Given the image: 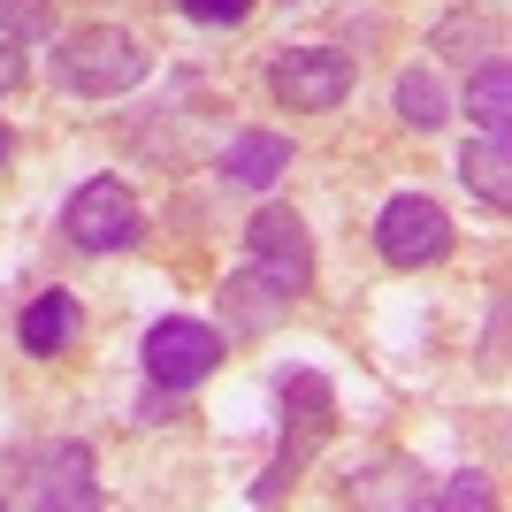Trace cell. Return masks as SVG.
Instances as JSON below:
<instances>
[{
    "mask_svg": "<svg viewBox=\"0 0 512 512\" xmlns=\"http://www.w3.org/2000/svg\"><path fill=\"white\" fill-rule=\"evenodd\" d=\"M398 123L406 130H444L451 123V100L428 69H406V77H398Z\"/></svg>",
    "mask_w": 512,
    "mask_h": 512,
    "instance_id": "obj_15",
    "label": "cell"
},
{
    "mask_svg": "<svg viewBox=\"0 0 512 512\" xmlns=\"http://www.w3.org/2000/svg\"><path fill=\"white\" fill-rule=\"evenodd\" d=\"M344 505H383V512H421L428 505V474L413 459H367L344 482Z\"/></svg>",
    "mask_w": 512,
    "mask_h": 512,
    "instance_id": "obj_10",
    "label": "cell"
},
{
    "mask_svg": "<svg viewBox=\"0 0 512 512\" xmlns=\"http://www.w3.org/2000/svg\"><path fill=\"white\" fill-rule=\"evenodd\" d=\"M505 107H512V69H505V54H497V62H474V85H467L474 130H505Z\"/></svg>",
    "mask_w": 512,
    "mask_h": 512,
    "instance_id": "obj_16",
    "label": "cell"
},
{
    "mask_svg": "<svg viewBox=\"0 0 512 512\" xmlns=\"http://www.w3.org/2000/svg\"><path fill=\"white\" fill-rule=\"evenodd\" d=\"M77 329H85V314H77V299L54 283V291H39V299L23 306L16 344L31 352V360H54V352H69V344H77Z\"/></svg>",
    "mask_w": 512,
    "mask_h": 512,
    "instance_id": "obj_11",
    "label": "cell"
},
{
    "mask_svg": "<svg viewBox=\"0 0 512 512\" xmlns=\"http://www.w3.org/2000/svg\"><path fill=\"white\" fill-rule=\"evenodd\" d=\"M62 237H69V245H85V253H130V245L146 237V214H138V199H130L123 176H92V184L69 192Z\"/></svg>",
    "mask_w": 512,
    "mask_h": 512,
    "instance_id": "obj_4",
    "label": "cell"
},
{
    "mask_svg": "<svg viewBox=\"0 0 512 512\" xmlns=\"http://www.w3.org/2000/svg\"><path fill=\"white\" fill-rule=\"evenodd\" d=\"M23 85V54H16V46H8V39H0V100H8V92H16Z\"/></svg>",
    "mask_w": 512,
    "mask_h": 512,
    "instance_id": "obj_20",
    "label": "cell"
},
{
    "mask_svg": "<svg viewBox=\"0 0 512 512\" xmlns=\"http://www.w3.org/2000/svg\"><path fill=\"white\" fill-rule=\"evenodd\" d=\"M268 92L283 107H299V115H329L352 92V54H337V46H283L268 62Z\"/></svg>",
    "mask_w": 512,
    "mask_h": 512,
    "instance_id": "obj_7",
    "label": "cell"
},
{
    "mask_svg": "<svg viewBox=\"0 0 512 512\" xmlns=\"http://www.w3.org/2000/svg\"><path fill=\"white\" fill-rule=\"evenodd\" d=\"M428 505L436 512H490L497 490H490V474H451L444 490H428Z\"/></svg>",
    "mask_w": 512,
    "mask_h": 512,
    "instance_id": "obj_18",
    "label": "cell"
},
{
    "mask_svg": "<svg viewBox=\"0 0 512 512\" xmlns=\"http://www.w3.org/2000/svg\"><path fill=\"white\" fill-rule=\"evenodd\" d=\"M54 85L77 92V100H115V92H130L138 77H146V46L130 39V31H115V23H85V31H69V39H54Z\"/></svg>",
    "mask_w": 512,
    "mask_h": 512,
    "instance_id": "obj_3",
    "label": "cell"
},
{
    "mask_svg": "<svg viewBox=\"0 0 512 512\" xmlns=\"http://www.w3.org/2000/svg\"><path fill=\"white\" fill-rule=\"evenodd\" d=\"M214 314H222V329H230V337H268V329L291 314V291H283L276 276H260L253 260H245L237 276H222V291H214Z\"/></svg>",
    "mask_w": 512,
    "mask_h": 512,
    "instance_id": "obj_9",
    "label": "cell"
},
{
    "mask_svg": "<svg viewBox=\"0 0 512 512\" xmlns=\"http://www.w3.org/2000/svg\"><path fill=\"white\" fill-rule=\"evenodd\" d=\"M0 39H8V46L54 39V8H46V0H0Z\"/></svg>",
    "mask_w": 512,
    "mask_h": 512,
    "instance_id": "obj_17",
    "label": "cell"
},
{
    "mask_svg": "<svg viewBox=\"0 0 512 512\" xmlns=\"http://www.w3.org/2000/svg\"><path fill=\"white\" fill-rule=\"evenodd\" d=\"M459 176H467V192L482 207L505 214L512 207V153H505V130H474L467 153H459Z\"/></svg>",
    "mask_w": 512,
    "mask_h": 512,
    "instance_id": "obj_12",
    "label": "cell"
},
{
    "mask_svg": "<svg viewBox=\"0 0 512 512\" xmlns=\"http://www.w3.org/2000/svg\"><path fill=\"white\" fill-rule=\"evenodd\" d=\"M375 253L390 268H436L451 253V214L428 192H398L383 214H375Z\"/></svg>",
    "mask_w": 512,
    "mask_h": 512,
    "instance_id": "obj_6",
    "label": "cell"
},
{
    "mask_svg": "<svg viewBox=\"0 0 512 512\" xmlns=\"http://www.w3.org/2000/svg\"><path fill=\"white\" fill-rule=\"evenodd\" d=\"M436 54H444V62H497V54H505V39H497V23H482V8H459V16H444L436 23Z\"/></svg>",
    "mask_w": 512,
    "mask_h": 512,
    "instance_id": "obj_14",
    "label": "cell"
},
{
    "mask_svg": "<svg viewBox=\"0 0 512 512\" xmlns=\"http://www.w3.org/2000/svg\"><path fill=\"white\" fill-rule=\"evenodd\" d=\"M283 169H291V138H276V130H237L230 153H222V176L245 192H268Z\"/></svg>",
    "mask_w": 512,
    "mask_h": 512,
    "instance_id": "obj_13",
    "label": "cell"
},
{
    "mask_svg": "<svg viewBox=\"0 0 512 512\" xmlns=\"http://www.w3.org/2000/svg\"><path fill=\"white\" fill-rule=\"evenodd\" d=\"M138 360H146L153 390H192V383H207L214 367H222V329L169 314V321H153V329H146V352H138Z\"/></svg>",
    "mask_w": 512,
    "mask_h": 512,
    "instance_id": "obj_5",
    "label": "cell"
},
{
    "mask_svg": "<svg viewBox=\"0 0 512 512\" xmlns=\"http://www.w3.org/2000/svg\"><path fill=\"white\" fill-rule=\"evenodd\" d=\"M245 253H253V268L276 276L291 299L314 283V245H306V222L291 207H260L253 222H245Z\"/></svg>",
    "mask_w": 512,
    "mask_h": 512,
    "instance_id": "obj_8",
    "label": "cell"
},
{
    "mask_svg": "<svg viewBox=\"0 0 512 512\" xmlns=\"http://www.w3.org/2000/svg\"><path fill=\"white\" fill-rule=\"evenodd\" d=\"M8 512H100L107 490H100V467H92L85 444H31L8 474V490H0Z\"/></svg>",
    "mask_w": 512,
    "mask_h": 512,
    "instance_id": "obj_2",
    "label": "cell"
},
{
    "mask_svg": "<svg viewBox=\"0 0 512 512\" xmlns=\"http://www.w3.org/2000/svg\"><path fill=\"white\" fill-rule=\"evenodd\" d=\"M276 398H283V428H276V459H268L260 482H253V505H276V497L299 482V467L329 444V428H337V398H329V383H321L314 367H291L276 383Z\"/></svg>",
    "mask_w": 512,
    "mask_h": 512,
    "instance_id": "obj_1",
    "label": "cell"
},
{
    "mask_svg": "<svg viewBox=\"0 0 512 512\" xmlns=\"http://www.w3.org/2000/svg\"><path fill=\"white\" fill-rule=\"evenodd\" d=\"M176 8H184L192 23H214V31H222V23H245V16H253V0H176Z\"/></svg>",
    "mask_w": 512,
    "mask_h": 512,
    "instance_id": "obj_19",
    "label": "cell"
}]
</instances>
